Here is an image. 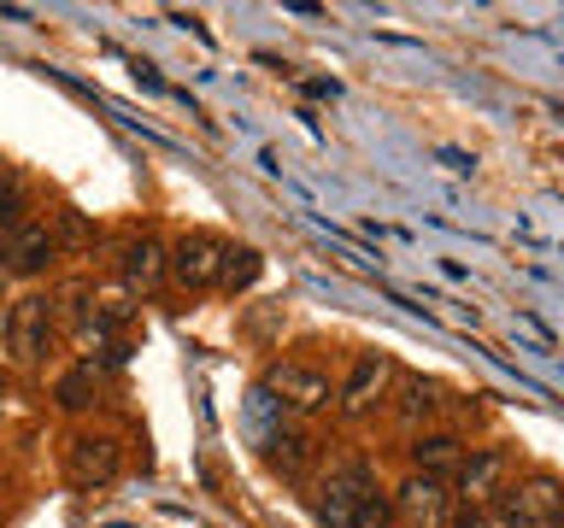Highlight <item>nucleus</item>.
<instances>
[{
    "label": "nucleus",
    "mask_w": 564,
    "mask_h": 528,
    "mask_svg": "<svg viewBox=\"0 0 564 528\" xmlns=\"http://www.w3.org/2000/svg\"><path fill=\"white\" fill-rule=\"evenodd\" d=\"M494 499H500L506 528H553L564 517V487L553 475H535V482H523V487H500Z\"/></svg>",
    "instance_id": "1"
},
{
    "label": "nucleus",
    "mask_w": 564,
    "mask_h": 528,
    "mask_svg": "<svg viewBox=\"0 0 564 528\" xmlns=\"http://www.w3.org/2000/svg\"><path fill=\"white\" fill-rule=\"evenodd\" d=\"M0 334H7V352L12 364H35L53 341V299L42 294H24L18 306L7 311V323H0Z\"/></svg>",
    "instance_id": "2"
},
{
    "label": "nucleus",
    "mask_w": 564,
    "mask_h": 528,
    "mask_svg": "<svg viewBox=\"0 0 564 528\" xmlns=\"http://www.w3.org/2000/svg\"><path fill=\"white\" fill-rule=\"evenodd\" d=\"M370 493L377 487L365 482V470H335L329 482L317 487V517H324V528H352Z\"/></svg>",
    "instance_id": "3"
},
{
    "label": "nucleus",
    "mask_w": 564,
    "mask_h": 528,
    "mask_svg": "<svg viewBox=\"0 0 564 528\" xmlns=\"http://www.w3.org/2000/svg\"><path fill=\"white\" fill-rule=\"evenodd\" d=\"M271 399L289 411H324L329 405V376L312 364H276L271 370Z\"/></svg>",
    "instance_id": "4"
},
{
    "label": "nucleus",
    "mask_w": 564,
    "mask_h": 528,
    "mask_svg": "<svg viewBox=\"0 0 564 528\" xmlns=\"http://www.w3.org/2000/svg\"><path fill=\"white\" fill-rule=\"evenodd\" d=\"M65 464H70V482H77V487H106L118 475V440L77 435V440H70V452H65Z\"/></svg>",
    "instance_id": "5"
},
{
    "label": "nucleus",
    "mask_w": 564,
    "mask_h": 528,
    "mask_svg": "<svg viewBox=\"0 0 564 528\" xmlns=\"http://www.w3.org/2000/svg\"><path fill=\"white\" fill-rule=\"evenodd\" d=\"M400 522L405 528H447V487L435 482V475H412V482L400 487Z\"/></svg>",
    "instance_id": "6"
},
{
    "label": "nucleus",
    "mask_w": 564,
    "mask_h": 528,
    "mask_svg": "<svg viewBox=\"0 0 564 528\" xmlns=\"http://www.w3.org/2000/svg\"><path fill=\"white\" fill-rule=\"evenodd\" d=\"M218 264H224V241H212V235H183L171 253V271H176V282H188V288H212V282H218Z\"/></svg>",
    "instance_id": "7"
},
{
    "label": "nucleus",
    "mask_w": 564,
    "mask_h": 528,
    "mask_svg": "<svg viewBox=\"0 0 564 528\" xmlns=\"http://www.w3.org/2000/svg\"><path fill=\"white\" fill-rule=\"evenodd\" d=\"M47 258H53V235H47V223H18L12 235H7V271H12V276H35V271H47Z\"/></svg>",
    "instance_id": "8"
},
{
    "label": "nucleus",
    "mask_w": 564,
    "mask_h": 528,
    "mask_svg": "<svg viewBox=\"0 0 564 528\" xmlns=\"http://www.w3.org/2000/svg\"><path fill=\"white\" fill-rule=\"evenodd\" d=\"M388 376H394V364H388L382 352H359V364H352V376L341 387V405L347 411H365V405L388 387Z\"/></svg>",
    "instance_id": "9"
},
{
    "label": "nucleus",
    "mask_w": 564,
    "mask_h": 528,
    "mask_svg": "<svg viewBox=\"0 0 564 528\" xmlns=\"http://www.w3.org/2000/svg\"><path fill=\"white\" fill-rule=\"evenodd\" d=\"M500 475H506V452H470L465 464H458V493L476 505V499H494L500 493Z\"/></svg>",
    "instance_id": "10"
},
{
    "label": "nucleus",
    "mask_w": 564,
    "mask_h": 528,
    "mask_svg": "<svg viewBox=\"0 0 564 528\" xmlns=\"http://www.w3.org/2000/svg\"><path fill=\"white\" fill-rule=\"evenodd\" d=\"M123 276H130V288H159V276H165V246L159 241H130L123 246Z\"/></svg>",
    "instance_id": "11"
},
{
    "label": "nucleus",
    "mask_w": 564,
    "mask_h": 528,
    "mask_svg": "<svg viewBox=\"0 0 564 528\" xmlns=\"http://www.w3.org/2000/svg\"><path fill=\"white\" fill-rule=\"evenodd\" d=\"M412 464H417V475H447V470H458L465 464V452H458V440L453 435H423L417 447H412Z\"/></svg>",
    "instance_id": "12"
},
{
    "label": "nucleus",
    "mask_w": 564,
    "mask_h": 528,
    "mask_svg": "<svg viewBox=\"0 0 564 528\" xmlns=\"http://www.w3.org/2000/svg\"><path fill=\"white\" fill-rule=\"evenodd\" d=\"M253 276H259V253H253V246H224V264H218L224 288H253Z\"/></svg>",
    "instance_id": "13"
},
{
    "label": "nucleus",
    "mask_w": 564,
    "mask_h": 528,
    "mask_svg": "<svg viewBox=\"0 0 564 528\" xmlns=\"http://www.w3.org/2000/svg\"><path fill=\"white\" fill-rule=\"evenodd\" d=\"M306 458H312V440L306 435H294V429H276L271 435V464L276 470L294 475V470H306Z\"/></svg>",
    "instance_id": "14"
},
{
    "label": "nucleus",
    "mask_w": 564,
    "mask_h": 528,
    "mask_svg": "<svg viewBox=\"0 0 564 528\" xmlns=\"http://www.w3.org/2000/svg\"><path fill=\"white\" fill-rule=\"evenodd\" d=\"M435 405H441V387H435V382H423V376H412V382L400 387V411L412 417V422H417V417H430Z\"/></svg>",
    "instance_id": "15"
},
{
    "label": "nucleus",
    "mask_w": 564,
    "mask_h": 528,
    "mask_svg": "<svg viewBox=\"0 0 564 528\" xmlns=\"http://www.w3.org/2000/svg\"><path fill=\"white\" fill-rule=\"evenodd\" d=\"M88 399H95V364H77V370L59 382V405H65V411H83Z\"/></svg>",
    "instance_id": "16"
},
{
    "label": "nucleus",
    "mask_w": 564,
    "mask_h": 528,
    "mask_svg": "<svg viewBox=\"0 0 564 528\" xmlns=\"http://www.w3.org/2000/svg\"><path fill=\"white\" fill-rule=\"evenodd\" d=\"M388 517H394V505H388L382 493H370L365 510H359V522H352V528H388Z\"/></svg>",
    "instance_id": "17"
},
{
    "label": "nucleus",
    "mask_w": 564,
    "mask_h": 528,
    "mask_svg": "<svg viewBox=\"0 0 564 528\" xmlns=\"http://www.w3.org/2000/svg\"><path fill=\"white\" fill-rule=\"evenodd\" d=\"M18 223H24V200H18V188H0V235H12Z\"/></svg>",
    "instance_id": "18"
},
{
    "label": "nucleus",
    "mask_w": 564,
    "mask_h": 528,
    "mask_svg": "<svg viewBox=\"0 0 564 528\" xmlns=\"http://www.w3.org/2000/svg\"><path fill=\"white\" fill-rule=\"evenodd\" d=\"M447 528H488V517H482V510H465V517L447 522Z\"/></svg>",
    "instance_id": "19"
},
{
    "label": "nucleus",
    "mask_w": 564,
    "mask_h": 528,
    "mask_svg": "<svg viewBox=\"0 0 564 528\" xmlns=\"http://www.w3.org/2000/svg\"><path fill=\"white\" fill-rule=\"evenodd\" d=\"M0 282H7V264H0Z\"/></svg>",
    "instance_id": "20"
}]
</instances>
